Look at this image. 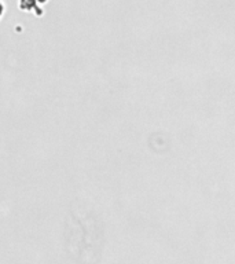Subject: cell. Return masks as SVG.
<instances>
[{
  "label": "cell",
  "instance_id": "cell-1",
  "mask_svg": "<svg viewBox=\"0 0 235 264\" xmlns=\"http://www.w3.org/2000/svg\"><path fill=\"white\" fill-rule=\"evenodd\" d=\"M3 11H4V6H3V3L0 1V18H1V15H3Z\"/></svg>",
  "mask_w": 235,
  "mask_h": 264
},
{
  "label": "cell",
  "instance_id": "cell-2",
  "mask_svg": "<svg viewBox=\"0 0 235 264\" xmlns=\"http://www.w3.org/2000/svg\"><path fill=\"white\" fill-rule=\"evenodd\" d=\"M47 0H37V3H46Z\"/></svg>",
  "mask_w": 235,
  "mask_h": 264
}]
</instances>
